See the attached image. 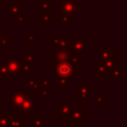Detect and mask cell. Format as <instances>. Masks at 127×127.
<instances>
[{"mask_svg":"<svg viewBox=\"0 0 127 127\" xmlns=\"http://www.w3.org/2000/svg\"><path fill=\"white\" fill-rule=\"evenodd\" d=\"M67 41V49L70 50L74 55L81 57L84 56L88 52V44L83 39H68Z\"/></svg>","mask_w":127,"mask_h":127,"instance_id":"cell-1","label":"cell"},{"mask_svg":"<svg viewBox=\"0 0 127 127\" xmlns=\"http://www.w3.org/2000/svg\"><path fill=\"white\" fill-rule=\"evenodd\" d=\"M74 66L68 61L58 63L54 65V72L59 77H69L74 73Z\"/></svg>","mask_w":127,"mask_h":127,"instance_id":"cell-2","label":"cell"},{"mask_svg":"<svg viewBox=\"0 0 127 127\" xmlns=\"http://www.w3.org/2000/svg\"><path fill=\"white\" fill-rule=\"evenodd\" d=\"M24 58H9L5 64L8 71V78H16L21 71V64Z\"/></svg>","mask_w":127,"mask_h":127,"instance_id":"cell-3","label":"cell"},{"mask_svg":"<svg viewBox=\"0 0 127 127\" xmlns=\"http://www.w3.org/2000/svg\"><path fill=\"white\" fill-rule=\"evenodd\" d=\"M79 8V3L72 0H62L58 3V10L68 16H73Z\"/></svg>","mask_w":127,"mask_h":127,"instance_id":"cell-4","label":"cell"},{"mask_svg":"<svg viewBox=\"0 0 127 127\" xmlns=\"http://www.w3.org/2000/svg\"><path fill=\"white\" fill-rule=\"evenodd\" d=\"M50 43H53V46L60 47L63 49L67 48V41L65 39H64L63 35H61V34H55L53 36V38L50 39Z\"/></svg>","mask_w":127,"mask_h":127,"instance_id":"cell-5","label":"cell"},{"mask_svg":"<svg viewBox=\"0 0 127 127\" xmlns=\"http://www.w3.org/2000/svg\"><path fill=\"white\" fill-rule=\"evenodd\" d=\"M40 15H46L53 18V4L49 0H44L40 7Z\"/></svg>","mask_w":127,"mask_h":127,"instance_id":"cell-6","label":"cell"},{"mask_svg":"<svg viewBox=\"0 0 127 127\" xmlns=\"http://www.w3.org/2000/svg\"><path fill=\"white\" fill-rule=\"evenodd\" d=\"M8 15L10 16H19L21 15V3L12 2L8 4Z\"/></svg>","mask_w":127,"mask_h":127,"instance_id":"cell-7","label":"cell"},{"mask_svg":"<svg viewBox=\"0 0 127 127\" xmlns=\"http://www.w3.org/2000/svg\"><path fill=\"white\" fill-rule=\"evenodd\" d=\"M100 62H102L103 65H104V67L106 68L107 71H110L112 68H114L115 65H116V64H117L116 58L115 57H112V56L110 58H108V59H106L104 61H100Z\"/></svg>","mask_w":127,"mask_h":127,"instance_id":"cell-8","label":"cell"},{"mask_svg":"<svg viewBox=\"0 0 127 127\" xmlns=\"http://www.w3.org/2000/svg\"><path fill=\"white\" fill-rule=\"evenodd\" d=\"M111 57V49L110 48H99L98 49V60L104 61Z\"/></svg>","mask_w":127,"mask_h":127,"instance_id":"cell-9","label":"cell"},{"mask_svg":"<svg viewBox=\"0 0 127 127\" xmlns=\"http://www.w3.org/2000/svg\"><path fill=\"white\" fill-rule=\"evenodd\" d=\"M35 67L34 66H32L27 61H26V59L24 58L23 59V62H22V64H21V72L23 73V74H29L30 72H31V70H33Z\"/></svg>","mask_w":127,"mask_h":127,"instance_id":"cell-10","label":"cell"},{"mask_svg":"<svg viewBox=\"0 0 127 127\" xmlns=\"http://www.w3.org/2000/svg\"><path fill=\"white\" fill-rule=\"evenodd\" d=\"M105 71H106V68L104 67L102 62L99 61V62H98V64L94 65V73H95V74H98V73L103 74V73H105Z\"/></svg>","mask_w":127,"mask_h":127,"instance_id":"cell-11","label":"cell"},{"mask_svg":"<svg viewBox=\"0 0 127 127\" xmlns=\"http://www.w3.org/2000/svg\"><path fill=\"white\" fill-rule=\"evenodd\" d=\"M25 59H26V61H27L32 66H34V63H35V53H34V52H29V53H27ZM34 67H35V66H34Z\"/></svg>","mask_w":127,"mask_h":127,"instance_id":"cell-12","label":"cell"},{"mask_svg":"<svg viewBox=\"0 0 127 127\" xmlns=\"http://www.w3.org/2000/svg\"><path fill=\"white\" fill-rule=\"evenodd\" d=\"M69 17H70V16H68V15H66V14H64V13H63L61 16H59V17H58V19H59V20H61V21H62L63 23H64V24L70 25L71 21H70Z\"/></svg>","mask_w":127,"mask_h":127,"instance_id":"cell-13","label":"cell"},{"mask_svg":"<svg viewBox=\"0 0 127 127\" xmlns=\"http://www.w3.org/2000/svg\"><path fill=\"white\" fill-rule=\"evenodd\" d=\"M68 62L69 63H71L72 64H79V59H78V56H76V55H74L72 52H71V55L69 56V58H68Z\"/></svg>","mask_w":127,"mask_h":127,"instance_id":"cell-14","label":"cell"},{"mask_svg":"<svg viewBox=\"0 0 127 127\" xmlns=\"http://www.w3.org/2000/svg\"><path fill=\"white\" fill-rule=\"evenodd\" d=\"M70 80L68 79V77H60L59 78V87H64L66 85V83H69Z\"/></svg>","mask_w":127,"mask_h":127,"instance_id":"cell-15","label":"cell"},{"mask_svg":"<svg viewBox=\"0 0 127 127\" xmlns=\"http://www.w3.org/2000/svg\"><path fill=\"white\" fill-rule=\"evenodd\" d=\"M12 42V39H9L8 38V35H4L3 38L0 40V47H3V46H7L8 44H10Z\"/></svg>","mask_w":127,"mask_h":127,"instance_id":"cell-16","label":"cell"},{"mask_svg":"<svg viewBox=\"0 0 127 127\" xmlns=\"http://www.w3.org/2000/svg\"><path fill=\"white\" fill-rule=\"evenodd\" d=\"M17 24L18 25H25L26 24V19L23 15H19L18 19H17Z\"/></svg>","mask_w":127,"mask_h":127,"instance_id":"cell-17","label":"cell"},{"mask_svg":"<svg viewBox=\"0 0 127 127\" xmlns=\"http://www.w3.org/2000/svg\"><path fill=\"white\" fill-rule=\"evenodd\" d=\"M27 43H33V42H35V36L34 35H32V34H30V35H27Z\"/></svg>","mask_w":127,"mask_h":127,"instance_id":"cell-18","label":"cell"},{"mask_svg":"<svg viewBox=\"0 0 127 127\" xmlns=\"http://www.w3.org/2000/svg\"><path fill=\"white\" fill-rule=\"evenodd\" d=\"M7 1H8V0H0V7H1V6H3V4H4V3H6Z\"/></svg>","mask_w":127,"mask_h":127,"instance_id":"cell-19","label":"cell"},{"mask_svg":"<svg viewBox=\"0 0 127 127\" xmlns=\"http://www.w3.org/2000/svg\"><path fill=\"white\" fill-rule=\"evenodd\" d=\"M4 35H5V34L3 33V31H2V30H0V40L3 38V36H4Z\"/></svg>","mask_w":127,"mask_h":127,"instance_id":"cell-20","label":"cell"},{"mask_svg":"<svg viewBox=\"0 0 127 127\" xmlns=\"http://www.w3.org/2000/svg\"><path fill=\"white\" fill-rule=\"evenodd\" d=\"M72 1H75V2H78V3H81V2H84L85 0H72Z\"/></svg>","mask_w":127,"mask_h":127,"instance_id":"cell-21","label":"cell"}]
</instances>
